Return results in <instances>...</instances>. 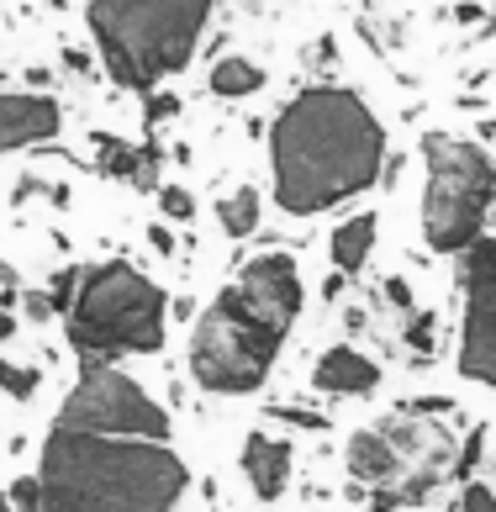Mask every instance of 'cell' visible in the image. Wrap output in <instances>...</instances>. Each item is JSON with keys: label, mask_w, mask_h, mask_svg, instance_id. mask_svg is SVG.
Segmentation results:
<instances>
[{"label": "cell", "mask_w": 496, "mask_h": 512, "mask_svg": "<svg viewBox=\"0 0 496 512\" xmlns=\"http://www.w3.org/2000/svg\"><path fill=\"white\" fill-rule=\"evenodd\" d=\"M386 169V127L365 96L343 85H312L270 127L275 206L285 217H317L365 196Z\"/></svg>", "instance_id": "cell-1"}, {"label": "cell", "mask_w": 496, "mask_h": 512, "mask_svg": "<svg viewBox=\"0 0 496 512\" xmlns=\"http://www.w3.org/2000/svg\"><path fill=\"white\" fill-rule=\"evenodd\" d=\"M301 307H307V286H301L291 254L270 249L248 259L233 286H222L206 301V312H196V322H190V344H185L190 381L212 396L259 391L270 381Z\"/></svg>", "instance_id": "cell-2"}, {"label": "cell", "mask_w": 496, "mask_h": 512, "mask_svg": "<svg viewBox=\"0 0 496 512\" xmlns=\"http://www.w3.org/2000/svg\"><path fill=\"white\" fill-rule=\"evenodd\" d=\"M37 512H175L190 470L159 439L48 428L37 454Z\"/></svg>", "instance_id": "cell-3"}, {"label": "cell", "mask_w": 496, "mask_h": 512, "mask_svg": "<svg viewBox=\"0 0 496 512\" xmlns=\"http://www.w3.org/2000/svg\"><path fill=\"white\" fill-rule=\"evenodd\" d=\"M169 328V296L159 280H148L138 264L106 259L90 264L74 291V307L64 312L69 349L85 370H106L132 354H159Z\"/></svg>", "instance_id": "cell-4"}, {"label": "cell", "mask_w": 496, "mask_h": 512, "mask_svg": "<svg viewBox=\"0 0 496 512\" xmlns=\"http://www.w3.org/2000/svg\"><path fill=\"white\" fill-rule=\"evenodd\" d=\"M217 0H90L85 22L101 64L127 90H154L196 53Z\"/></svg>", "instance_id": "cell-5"}, {"label": "cell", "mask_w": 496, "mask_h": 512, "mask_svg": "<svg viewBox=\"0 0 496 512\" xmlns=\"http://www.w3.org/2000/svg\"><path fill=\"white\" fill-rule=\"evenodd\" d=\"M423 243L433 254H465L486 238L496 206V164L481 143L428 132L423 138Z\"/></svg>", "instance_id": "cell-6"}, {"label": "cell", "mask_w": 496, "mask_h": 512, "mask_svg": "<svg viewBox=\"0 0 496 512\" xmlns=\"http://www.w3.org/2000/svg\"><path fill=\"white\" fill-rule=\"evenodd\" d=\"M53 428L106 433V439H159V444H169V412L138 381H132V375H122L117 365L85 370L80 386H69V396L59 402Z\"/></svg>", "instance_id": "cell-7"}, {"label": "cell", "mask_w": 496, "mask_h": 512, "mask_svg": "<svg viewBox=\"0 0 496 512\" xmlns=\"http://www.w3.org/2000/svg\"><path fill=\"white\" fill-rule=\"evenodd\" d=\"M454 286L465 291L454 365L465 381L496 391V238H475L465 254H454Z\"/></svg>", "instance_id": "cell-8"}, {"label": "cell", "mask_w": 496, "mask_h": 512, "mask_svg": "<svg viewBox=\"0 0 496 512\" xmlns=\"http://www.w3.org/2000/svg\"><path fill=\"white\" fill-rule=\"evenodd\" d=\"M64 111L53 96H22V90H0V154L16 148H37L48 138H59Z\"/></svg>", "instance_id": "cell-9"}, {"label": "cell", "mask_w": 496, "mask_h": 512, "mask_svg": "<svg viewBox=\"0 0 496 512\" xmlns=\"http://www.w3.org/2000/svg\"><path fill=\"white\" fill-rule=\"evenodd\" d=\"M238 470L248 476V486H254L259 502H280L285 486H291L296 454H291L285 439H275V433H248L243 449H238Z\"/></svg>", "instance_id": "cell-10"}, {"label": "cell", "mask_w": 496, "mask_h": 512, "mask_svg": "<svg viewBox=\"0 0 496 512\" xmlns=\"http://www.w3.org/2000/svg\"><path fill=\"white\" fill-rule=\"evenodd\" d=\"M343 465H349V481L365 486V491H380V486H402L407 481V460L391 449V439L380 428H359L349 449H343Z\"/></svg>", "instance_id": "cell-11"}, {"label": "cell", "mask_w": 496, "mask_h": 512, "mask_svg": "<svg viewBox=\"0 0 496 512\" xmlns=\"http://www.w3.org/2000/svg\"><path fill=\"white\" fill-rule=\"evenodd\" d=\"M312 386L322 396H370L380 386V365H375L370 354H359L354 344H333V349L317 354Z\"/></svg>", "instance_id": "cell-12"}, {"label": "cell", "mask_w": 496, "mask_h": 512, "mask_svg": "<svg viewBox=\"0 0 496 512\" xmlns=\"http://www.w3.org/2000/svg\"><path fill=\"white\" fill-rule=\"evenodd\" d=\"M375 233H380V222L375 212H354V217H343L333 227V238H328V259H333V270L338 275H359L370 264L375 254Z\"/></svg>", "instance_id": "cell-13"}, {"label": "cell", "mask_w": 496, "mask_h": 512, "mask_svg": "<svg viewBox=\"0 0 496 512\" xmlns=\"http://www.w3.org/2000/svg\"><path fill=\"white\" fill-rule=\"evenodd\" d=\"M101 148V175L111 180H132V185H154V164H159V148H132V143H117V138H95Z\"/></svg>", "instance_id": "cell-14"}, {"label": "cell", "mask_w": 496, "mask_h": 512, "mask_svg": "<svg viewBox=\"0 0 496 512\" xmlns=\"http://www.w3.org/2000/svg\"><path fill=\"white\" fill-rule=\"evenodd\" d=\"M206 90L212 96H222V101H248L254 90H264V69L254 64V59H217L212 64V74H206Z\"/></svg>", "instance_id": "cell-15"}, {"label": "cell", "mask_w": 496, "mask_h": 512, "mask_svg": "<svg viewBox=\"0 0 496 512\" xmlns=\"http://www.w3.org/2000/svg\"><path fill=\"white\" fill-rule=\"evenodd\" d=\"M217 222L227 238H254L259 233V191L254 185H238L233 196L217 201Z\"/></svg>", "instance_id": "cell-16"}, {"label": "cell", "mask_w": 496, "mask_h": 512, "mask_svg": "<svg viewBox=\"0 0 496 512\" xmlns=\"http://www.w3.org/2000/svg\"><path fill=\"white\" fill-rule=\"evenodd\" d=\"M37 386H43V375L32 365H16V359H0V391L11 396V402H32Z\"/></svg>", "instance_id": "cell-17"}, {"label": "cell", "mask_w": 496, "mask_h": 512, "mask_svg": "<svg viewBox=\"0 0 496 512\" xmlns=\"http://www.w3.org/2000/svg\"><path fill=\"white\" fill-rule=\"evenodd\" d=\"M433 328H438L433 312H423V307L407 312V317H402V344H407L412 354H433Z\"/></svg>", "instance_id": "cell-18"}, {"label": "cell", "mask_w": 496, "mask_h": 512, "mask_svg": "<svg viewBox=\"0 0 496 512\" xmlns=\"http://www.w3.org/2000/svg\"><path fill=\"white\" fill-rule=\"evenodd\" d=\"M481 460H486V423H475V428L465 433V444L454 449V476L470 481V470L481 465Z\"/></svg>", "instance_id": "cell-19"}, {"label": "cell", "mask_w": 496, "mask_h": 512, "mask_svg": "<svg viewBox=\"0 0 496 512\" xmlns=\"http://www.w3.org/2000/svg\"><path fill=\"white\" fill-rule=\"evenodd\" d=\"M80 275H85L80 264H69V270H59V275L48 280V307H53V312H69V307H74V291H80Z\"/></svg>", "instance_id": "cell-20"}, {"label": "cell", "mask_w": 496, "mask_h": 512, "mask_svg": "<svg viewBox=\"0 0 496 512\" xmlns=\"http://www.w3.org/2000/svg\"><path fill=\"white\" fill-rule=\"evenodd\" d=\"M159 212L169 222H190L196 217V196H190L185 185H159Z\"/></svg>", "instance_id": "cell-21"}, {"label": "cell", "mask_w": 496, "mask_h": 512, "mask_svg": "<svg viewBox=\"0 0 496 512\" xmlns=\"http://www.w3.org/2000/svg\"><path fill=\"white\" fill-rule=\"evenodd\" d=\"M264 417H275V423H291V428H307V433H328L333 423L322 412H312V407H270Z\"/></svg>", "instance_id": "cell-22"}, {"label": "cell", "mask_w": 496, "mask_h": 512, "mask_svg": "<svg viewBox=\"0 0 496 512\" xmlns=\"http://www.w3.org/2000/svg\"><path fill=\"white\" fill-rule=\"evenodd\" d=\"M454 512H496V491L486 481H465L460 486V502H454Z\"/></svg>", "instance_id": "cell-23"}, {"label": "cell", "mask_w": 496, "mask_h": 512, "mask_svg": "<svg viewBox=\"0 0 496 512\" xmlns=\"http://www.w3.org/2000/svg\"><path fill=\"white\" fill-rule=\"evenodd\" d=\"M396 412H407V417H428V423H433V417H449V412H454V396H407V402L396 407Z\"/></svg>", "instance_id": "cell-24"}, {"label": "cell", "mask_w": 496, "mask_h": 512, "mask_svg": "<svg viewBox=\"0 0 496 512\" xmlns=\"http://www.w3.org/2000/svg\"><path fill=\"white\" fill-rule=\"evenodd\" d=\"M380 291H386V301H391V307L402 312V317H407V312H417V296H412V286H407L402 275H391V280H386V286H380Z\"/></svg>", "instance_id": "cell-25"}, {"label": "cell", "mask_w": 496, "mask_h": 512, "mask_svg": "<svg viewBox=\"0 0 496 512\" xmlns=\"http://www.w3.org/2000/svg\"><path fill=\"white\" fill-rule=\"evenodd\" d=\"M22 291H27V286H22V275H16L11 264L0 259V312H11V301L22 296Z\"/></svg>", "instance_id": "cell-26"}, {"label": "cell", "mask_w": 496, "mask_h": 512, "mask_svg": "<svg viewBox=\"0 0 496 512\" xmlns=\"http://www.w3.org/2000/svg\"><path fill=\"white\" fill-rule=\"evenodd\" d=\"M143 111H148V127H159V122H169V117L180 111V101H175V96H154V90H148Z\"/></svg>", "instance_id": "cell-27"}, {"label": "cell", "mask_w": 496, "mask_h": 512, "mask_svg": "<svg viewBox=\"0 0 496 512\" xmlns=\"http://www.w3.org/2000/svg\"><path fill=\"white\" fill-rule=\"evenodd\" d=\"M148 243H154L159 254H175V233H169L164 222H148Z\"/></svg>", "instance_id": "cell-28"}, {"label": "cell", "mask_w": 496, "mask_h": 512, "mask_svg": "<svg viewBox=\"0 0 496 512\" xmlns=\"http://www.w3.org/2000/svg\"><path fill=\"white\" fill-rule=\"evenodd\" d=\"M22 301H27V317H53V307H48V291H22Z\"/></svg>", "instance_id": "cell-29"}, {"label": "cell", "mask_w": 496, "mask_h": 512, "mask_svg": "<svg viewBox=\"0 0 496 512\" xmlns=\"http://www.w3.org/2000/svg\"><path fill=\"white\" fill-rule=\"evenodd\" d=\"M343 291H349V275H338V270H328V280H322V296H328V301H338Z\"/></svg>", "instance_id": "cell-30"}, {"label": "cell", "mask_w": 496, "mask_h": 512, "mask_svg": "<svg viewBox=\"0 0 496 512\" xmlns=\"http://www.w3.org/2000/svg\"><path fill=\"white\" fill-rule=\"evenodd\" d=\"M169 312H175V317H190V322H196V301H190V296H180V301H169Z\"/></svg>", "instance_id": "cell-31"}, {"label": "cell", "mask_w": 496, "mask_h": 512, "mask_svg": "<svg viewBox=\"0 0 496 512\" xmlns=\"http://www.w3.org/2000/svg\"><path fill=\"white\" fill-rule=\"evenodd\" d=\"M64 69H90V59H85L80 48H69V53H64Z\"/></svg>", "instance_id": "cell-32"}, {"label": "cell", "mask_w": 496, "mask_h": 512, "mask_svg": "<svg viewBox=\"0 0 496 512\" xmlns=\"http://www.w3.org/2000/svg\"><path fill=\"white\" fill-rule=\"evenodd\" d=\"M6 338H16V317L0 312V344H6Z\"/></svg>", "instance_id": "cell-33"}, {"label": "cell", "mask_w": 496, "mask_h": 512, "mask_svg": "<svg viewBox=\"0 0 496 512\" xmlns=\"http://www.w3.org/2000/svg\"><path fill=\"white\" fill-rule=\"evenodd\" d=\"M0 512H16V507H11V497H6V491H0Z\"/></svg>", "instance_id": "cell-34"}]
</instances>
